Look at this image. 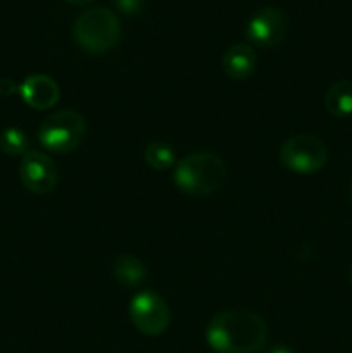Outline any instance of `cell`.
<instances>
[{
	"mask_svg": "<svg viewBox=\"0 0 352 353\" xmlns=\"http://www.w3.org/2000/svg\"><path fill=\"white\" fill-rule=\"evenodd\" d=\"M268 340L266 321L247 309L221 310L206 327L207 345L216 353H257Z\"/></svg>",
	"mask_w": 352,
	"mask_h": 353,
	"instance_id": "cell-1",
	"label": "cell"
},
{
	"mask_svg": "<svg viewBox=\"0 0 352 353\" xmlns=\"http://www.w3.org/2000/svg\"><path fill=\"white\" fill-rule=\"evenodd\" d=\"M228 168L214 152L199 150L185 155L175 165V185L188 196H209L223 188Z\"/></svg>",
	"mask_w": 352,
	"mask_h": 353,
	"instance_id": "cell-2",
	"label": "cell"
},
{
	"mask_svg": "<svg viewBox=\"0 0 352 353\" xmlns=\"http://www.w3.org/2000/svg\"><path fill=\"white\" fill-rule=\"evenodd\" d=\"M72 38L88 54H106L121 40L119 17L107 7L86 9L75 19Z\"/></svg>",
	"mask_w": 352,
	"mask_h": 353,
	"instance_id": "cell-3",
	"label": "cell"
},
{
	"mask_svg": "<svg viewBox=\"0 0 352 353\" xmlns=\"http://www.w3.org/2000/svg\"><path fill=\"white\" fill-rule=\"evenodd\" d=\"M86 137V121L78 110L62 109L52 112L38 130V141L52 154H69Z\"/></svg>",
	"mask_w": 352,
	"mask_h": 353,
	"instance_id": "cell-4",
	"label": "cell"
},
{
	"mask_svg": "<svg viewBox=\"0 0 352 353\" xmlns=\"http://www.w3.org/2000/svg\"><path fill=\"white\" fill-rule=\"evenodd\" d=\"M328 147L314 134H293L280 148V162L297 174H313L324 168Z\"/></svg>",
	"mask_w": 352,
	"mask_h": 353,
	"instance_id": "cell-5",
	"label": "cell"
},
{
	"mask_svg": "<svg viewBox=\"0 0 352 353\" xmlns=\"http://www.w3.org/2000/svg\"><path fill=\"white\" fill-rule=\"evenodd\" d=\"M128 312L135 330L145 336H161L171 324V310L166 300L147 290L131 299Z\"/></svg>",
	"mask_w": 352,
	"mask_h": 353,
	"instance_id": "cell-6",
	"label": "cell"
},
{
	"mask_svg": "<svg viewBox=\"0 0 352 353\" xmlns=\"http://www.w3.org/2000/svg\"><path fill=\"white\" fill-rule=\"evenodd\" d=\"M289 30V17L276 7H264L248 19L245 38L262 48L276 47L283 41Z\"/></svg>",
	"mask_w": 352,
	"mask_h": 353,
	"instance_id": "cell-7",
	"label": "cell"
},
{
	"mask_svg": "<svg viewBox=\"0 0 352 353\" xmlns=\"http://www.w3.org/2000/svg\"><path fill=\"white\" fill-rule=\"evenodd\" d=\"M19 178L24 188L37 195H45L55 188L59 179L54 161L41 150H28L21 157Z\"/></svg>",
	"mask_w": 352,
	"mask_h": 353,
	"instance_id": "cell-8",
	"label": "cell"
},
{
	"mask_svg": "<svg viewBox=\"0 0 352 353\" xmlns=\"http://www.w3.org/2000/svg\"><path fill=\"white\" fill-rule=\"evenodd\" d=\"M19 93L24 103L37 110L52 109L61 99V88L55 79L47 74L28 76L19 86Z\"/></svg>",
	"mask_w": 352,
	"mask_h": 353,
	"instance_id": "cell-9",
	"label": "cell"
},
{
	"mask_svg": "<svg viewBox=\"0 0 352 353\" xmlns=\"http://www.w3.org/2000/svg\"><path fill=\"white\" fill-rule=\"evenodd\" d=\"M221 65L230 79L245 81L257 69V54L248 43H235L224 52Z\"/></svg>",
	"mask_w": 352,
	"mask_h": 353,
	"instance_id": "cell-10",
	"label": "cell"
},
{
	"mask_svg": "<svg viewBox=\"0 0 352 353\" xmlns=\"http://www.w3.org/2000/svg\"><path fill=\"white\" fill-rule=\"evenodd\" d=\"M113 276L119 285L137 288L147 279V268L135 255H119L113 264Z\"/></svg>",
	"mask_w": 352,
	"mask_h": 353,
	"instance_id": "cell-11",
	"label": "cell"
},
{
	"mask_svg": "<svg viewBox=\"0 0 352 353\" xmlns=\"http://www.w3.org/2000/svg\"><path fill=\"white\" fill-rule=\"evenodd\" d=\"M324 109L333 117H347L352 114V81H335L324 95Z\"/></svg>",
	"mask_w": 352,
	"mask_h": 353,
	"instance_id": "cell-12",
	"label": "cell"
},
{
	"mask_svg": "<svg viewBox=\"0 0 352 353\" xmlns=\"http://www.w3.org/2000/svg\"><path fill=\"white\" fill-rule=\"evenodd\" d=\"M145 164L154 171H168L176 165V152L166 141H152L144 152Z\"/></svg>",
	"mask_w": 352,
	"mask_h": 353,
	"instance_id": "cell-13",
	"label": "cell"
},
{
	"mask_svg": "<svg viewBox=\"0 0 352 353\" xmlns=\"http://www.w3.org/2000/svg\"><path fill=\"white\" fill-rule=\"evenodd\" d=\"M28 137L19 128H7L0 134V150L10 157H23L28 152Z\"/></svg>",
	"mask_w": 352,
	"mask_h": 353,
	"instance_id": "cell-14",
	"label": "cell"
},
{
	"mask_svg": "<svg viewBox=\"0 0 352 353\" xmlns=\"http://www.w3.org/2000/svg\"><path fill=\"white\" fill-rule=\"evenodd\" d=\"M116 9L124 16H137L147 6V0H113Z\"/></svg>",
	"mask_w": 352,
	"mask_h": 353,
	"instance_id": "cell-15",
	"label": "cell"
},
{
	"mask_svg": "<svg viewBox=\"0 0 352 353\" xmlns=\"http://www.w3.org/2000/svg\"><path fill=\"white\" fill-rule=\"evenodd\" d=\"M19 90V86L12 79H0V95H12Z\"/></svg>",
	"mask_w": 352,
	"mask_h": 353,
	"instance_id": "cell-16",
	"label": "cell"
},
{
	"mask_svg": "<svg viewBox=\"0 0 352 353\" xmlns=\"http://www.w3.org/2000/svg\"><path fill=\"white\" fill-rule=\"evenodd\" d=\"M68 3H71V6H88V3L95 2V0H66Z\"/></svg>",
	"mask_w": 352,
	"mask_h": 353,
	"instance_id": "cell-17",
	"label": "cell"
},
{
	"mask_svg": "<svg viewBox=\"0 0 352 353\" xmlns=\"http://www.w3.org/2000/svg\"><path fill=\"white\" fill-rule=\"evenodd\" d=\"M269 353H295V352H292L290 348H286V347H275Z\"/></svg>",
	"mask_w": 352,
	"mask_h": 353,
	"instance_id": "cell-18",
	"label": "cell"
},
{
	"mask_svg": "<svg viewBox=\"0 0 352 353\" xmlns=\"http://www.w3.org/2000/svg\"><path fill=\"white\" fill-rule=\"evenodd\" d=\"M347 279H349V285H351V288H352V265H351V269H349Z\"/></svg>",
	"mask_w": 352,
	"mask_h": 353,
	"instance_id": "cell-19",
	"label": "cell"
},
{
	"mask_svg": "<svg viewBox=\"0 0 352 353\" xmlns=\"http://www.w3.org/2000/svg\"><path fill=\"white\" fill-rule=\"evenodd\" d=\"M351 202H352V186H351Z\"/></svg>",
	"mask_w": 352,
	"mask_h": 353,
	"instance_id": "cell-20",
	"label": "cell"
}]
</instances>
